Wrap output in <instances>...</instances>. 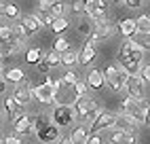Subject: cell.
Instances as JSON below:
<instances>
[{"label":"cell","mask_w":150,"mask_h":144,"mask_svg":"<svg viewBox=\"0 0 150 144\" xmlns=\"http://www.w3.org/2000/svg\"><path fill=\"white\" fill-rule=\"evenodd\" d=\"M146 53L148 51L142 49L137 43H133L131 38H125L121 43V47H118V66L127 74H135L139 70V66L146 61Z\"/></svg>","instance_id":"1"},{"label":"cell","mask_w":150,"mask_h":144,"mask_svg":"<svg viewBox=\"0 0 150 144\" xmlns=\"http://www.w3.org/2000/svg\"><path fill=\"white\" fill-rule=\"evenodd\" d=\"M72 110H74L76 121H93V117H95L102 108H99V104H97L93 98L83 96V98H78L74 104H72Z\"/></svg>","instance_id":"2"},{"label":"cell","mask_w":150,"mask_h":144,"mask_svg":"<svg viewBox=\"0 0 150 144\" xmlns=\"http://www.w3.org/2000/svg\"><path fill=\"white\" fill-rule=\"evenodd\" d=\"M114 24L108 19V15L106 17H99V19H95L93 21V32L89 34L91 36V43L95 45V43H104V40H108L110 36L114 34Z\"/></svg>","instance_id":"3"},{"label":"cell","mask_w":150,"mask_h":144,"mask_svg":"<svg viewBox=\"0 0 150 144\" xmlns=\"http://www.w3.org/2000/svg\"><path fill=\"white\" fill-rule=\"evenodd\" d=\"M146 87L148 85H144V81L137 76V72H135V74H127L125 85H123V89L127 91V96L137 100V102L139 100H146Z\"/></svg>","instance_id":"4"},{"label":"cell","mask_w":150,"mask_h":144,"mask_svg":"<svg viewBox=\"0 0 150 144\" xmlns=\"http://www.w3.org/2000/svg\"><path fill=\"white\" fill-rule=\"evenodd\" d=\"M49 117H51V123L57 125V127H66V125H74L76 123L72 106H55Z\"/></svg>","instance_id":"5"},{"label":"cell","mask_w":150,"mask_h":144,"mask_svg":"<svg viewBox=\"0 0 150 144\" xmlns=\"http://www.w3.org/2000/svg\"><path fill=\"white\" fill-rule=\"evenodd\" d=\"M114 123H116V115L114 112H106V110H99L97 115L93 117L91 121V125H89V133H99L102 129H110V127H114Z\"/></svg>","instance_id":"6"},{"label":"cell","mask_w":150,"mask_h":144,"mask_svg":"<svg viewBox=\"0 0 150 144\" xmlns=\"http://www.w3.org/2000/svg\"><path fill=\"white\" fill-rule=\"evenodd\" d=\"M30 91H32V98H36L40 104H53V100H55V91L49 85V81H45V83L36 85V87H30Z\"/></svg>","instance_id":"7"},{"label":"cell","mask_w":150,"mask_h":144,"mask_svg":"<svg viewBox=\"0 0 150 144\" xmlns=\"http://www.w3.org/2000/svg\"><path fill=\"white\" fill-rule=\"evenodd\" d=\"M59 129H62V127L53 125V123H47L42 129L36 131V138L40 140L42 144H53V142H57L59 138H62V131H59Z\"/></svg>","instance_id":"8"},{"label":"cell","mask_w":150,"mask_h":144,"mask_svg":"<svg viewBox=\"0 0 150 144\" xmlns=\"http://www.w3.org/2000/svg\"><path fill=\"white\" fill-rule=\"evenodd\" d=\"M125 78H127V72L116 64V70L112 74L104 76V85H108L112 91H123V85H125Z\"/></svg>","instance_id":"9"},{"label":"cell","mask_w":150,"mask_h":144,"mask_svg":"<svg viewBox=\"0 0 150 144\" xmlns=\"http://www.w3.org/2000/svg\"><path fill=\"white\" fill-rule=\"evenodd\" d=\"M30 87L32 85H28V83H17L15 85V93H13V100L17 102V106L19 108H25L30 102H32V91H30Z\"/></svg>","instance_id":"10"},{"label":"cell","mask_w":150,"mask_h":144,"mask_svg":"<svg viewBox=\"0 0 150 144\" xmlns=\"http://www.w3.org/2000/svg\"><path fill=\"white\" fill-rule=\"evenodd\" d=\"M137 127H139V123L135 121L133 115H129V112H125V115H116L114 129H121V131H135Z\"/></svg>","instance_id":"11"},{"label":"cell","mask_w":150,"mask_h":144,"mask_svg":"<svg viewBox=\"0 0 150 144\" xmlns=\"http://www.w3.org/2000/svg\"><path fill=\"white\" fill-rule=\"evenodd\" d=\"M23 26V30H25V34H28V38L30 36H34L38 30L42 28V24H40V17H38L36 13H32V15H23L21 17V21H19Z\"/></svg>","instance_id":"12"},{"label":"cell","mask_w":150,"mask_h":144,"mask_svg":"<svg viewBox=\"0 0 150 144\" xmlns=\"http://www.w3.org/2000/svg\"><path fill=\"white\" fill-rule=\"evenodd\" d=\"M55 66H59V53L57 51H49L47 55H42V59L38 61V70L42 72V74H49V72H51Z\"/></svg>","instance_id":"13"},{"label":"cell","mask_w":150,"mask_h":144,"mask_svg":"<svg viewBox=\"0 0 150 144\" xmlns=\"http://www.w3.org/2000/svg\"><path fill=\"white\" fill-rule=\"evenodd\" d=\"M30 121H32V117L28 115V112L21 108V112L13 119V129H15V136H25V131L30 127Z\"/></svg>","instance_id":"14"},{"label":"cell","mask_w":150,"mask_h":144,"mask_svg":"<svg viewBox=\"0 0 150 144\" xmlns=\"http://www.w3.org/2000/svg\"><path fill=\"white\" fill-rule=\"evenodd\" d=\"M47 123H51V117L47 115V112H38L36 117H32V121H30V127L25 131V136H36L38 129H42Z\"/></svg>","instance_id":"15"},{"label":"cell","mask_w":150,"mask_h":144,"mask_svg":"<svg viewBox=\"0 0 150 144\" xmlns=\"http://www.w3.org/2000/svg\"><path fill=\"white\" fill-rule=\"evenodd\" d=\"M93 59H95V45L91 40H87L83 45V49H81V53H78V64L87 66V64H91Z\"/></svg>","instance_id":"16"},{"label":"cell","mask_w":150,"mask_h":144,"mask_svg":"<svg viewBox=\"0 0 150 144\" xmlns=\"http://www.w3.org/2000/svg\"><path fill=\"white\" fill-rule=\"evenodd\" d=\"M131 115L135 117V121L139 123V125H148V102L139 100L135 104V108L131 110Z\"/></svg>","instance_id":"17"},{"label":"cell","mask_w":150,"mask_h":144,"mask_svg":"<svg viewBox=\"0 0 150 144\" xmlns=\"http://www.w3.org/2000/svg\"><path fill=\"white\" fill-rule=\"evenodd\" d=\"M85 83H87V87L89 89H102L104 87V74H102V70H91V72H89V74H87V81H85Z\"/></svg>","instance_id":"18"},{"label":"cell","mask_w":150,"mask_h":144,"mask_svg":"<svg viewBox=\"0 0 150 144\" xmlns=\"http://www.w3.org/2000/svg\"><path fill=\"white\" fill-rule=\"evenodd\" d=\"M116 30H118L125 38H131V36L135 34V19H131V17L121 19V21L116 24Z\"/></svg>","instance_id":"19"},{"label":"cell","mask_w":150,"mask_h":144,"mask_svg":"<svg viewBox=\"0 0 150 144\" xmlns=\"http://www.w3.org/2000/svg\"><path fill=\"white\" fill-rule=\"evenodd\" d=\"M89 136H91V133H89V129L85 125H76L72 129V133H70V140H72V144H87Z\"/></svg>","instance_id":"20"},{"label":"cell","mask_w":150,"mask_h":144,"mask_svg":"<svg viewBox=\"0 0 150 144\" xmlns=\"http://www.w3.org/2000/svg\"><path fill=\"white\" fill-rule=\"evenodd\" d=\"M59 64L64 68H72L74 64H78V53L72 49H66L64 53H59Z\"/></svg>","instance_id":"21"},{"label":"cell","mask_w":150,"mask_h":144,"mask_svg":"<svg viewBox=\"0 0 150 144\" xmlns=\"http://www.w3.org/2000/svg\"><path fill=\"white\" fill-rule=\"evenodd\" d=\"M2 72H4V81H11V83H15V85L25 81V74H23L21 68H6Z\"/></svg>","instance_id":"22"},{"label":"cell","mask_w":150,"mask_h":144,"mask_svg":"<svg viewBox=\"0 0 150 144\" xmlns=\"http://www.w3.org/2000/svg\"><path fill=\"white\" fill-rule=\"evenodd\" d=\"M68 26H70V21H68L66 15H62V17H53L51 30H53V34H62V32H66V30H68Z\"/></svg>","instance_id":"23"},{"label":"cell","mask_w":150,"mask_h":144,"mask_svg":"<svg viewBox=\"0 0 150 144\" xmlns=\"http://www.w3.org/2000/svg\"><path fill=\"white\" fill-rule=\"evenodd\" d=\"M76 32L81 34V36H89L93 32V19H89L87 15L81 19V21H78V26H76Z\"/></svg>","instance_id":"24"},{"label":"cell","mask_w":150,"mask_h":144,"mask_svg":"<svg viewBox=\"0 0 150 144\" xmlns=\"http://www.w3.org/2000/svg\"><path fill=\"white\" fill-rule=\"evenodd\" d=\"M135 32L137 34H148L150 32V17L148 15H142L135 19Z\"/></svg>","instance_id":"25"},{"label":"cell","mask_w":150,"mask_h":144,"mask_svg":"<svg viewBox=\"0 0 150 144\" xmlns=\"http://www.w3.org/2000/svg\"><path fill=\"white\" fill-rule=\"evenodd\" d=\"M4 110H6V115H8V119H15L19 112H21V108L17 106V102L13 100V98H6V102H4Z\"/></svg>","instance_id":"26"},{"label":"cell","mask_w":150,"mask_h":144,"mask_svg":"<svg viewBox=\"0 0 150 144\" xmlns=\"http://www.w3.org/2000/svg\"><path fill=\"white\" fill-rule=\"evenodd\" d=\"M42 49H38V47H34V49H28V53H25V61L28 64H38V61L42 59Z\"/></svg>","instance_id":"27"},{"label":"cell","mask_w":150,"mask_h":144,"mask_svg":"<svg viewBox=\"0 0 150 144\" xmlns=\"http://www.w3.org/2000/svg\"><path fill=\"white\" fill-rule=\"evenodd\" d=\"M135 104H137V100H133V98H125L123 102H121V108H118V115H125V112H129L131 115V110L135 108Z\"/></svg>","instance_id":"28"},{"label":"cell","mask_w":150,"mask_h":144,"mask_svg":"<svg viewBox=\"0 0 150 144\" xmlns=\"http://www.w3.org/2000/svg\"><path fill=\"white\" fill-rule=\"evenodd\" d=\"M4 15L8 19H17L19 17V6L13 4V2H4Z\"/></svg>","instance_id":"29"},{"label":"cell","mask_w":150,"mask_h":144,"mask_svg":"<svg viewBox=\"0 0 150 144\" xmlns=\"http://www.w3.org/2000/svg\"><path fill=\"white\" fill-rule=\"evenodd\" d=\"M64 13H66V6H64V2H59V0H55L53 6L49 9V15L51 17H62Z\"/></svg>","instance_id":"30"},{"label":"cell","mask_w":150,"mask_h":144,"mask_svg":"<svg viewBox=\"0 0 150 144\" xmlns=\"http://www.w3.org/2000/svg\"><path fill=\"white\" fill-rule=\"evenodd\" d=\"M137 76L144 81V85H148V83H150V66L146 64V61H144L142 66H139V70H137Z\"/></svg>","instance_id":"31"},{"label":"cell","mask_w":150,"mask_h":144,"mask_svg":"<svg viewBox=\"0 0 150 144\" xmlns=\"http://www.w3.org/2000/svg\"><path fill=\"white\" fill-rule=\"evenodd\" d=\"M72 87H74V93H76L78 98L87 96V91H89V87H87V83H85V81H76V83H74Z\"/></svg>","instance_id":"32"},{"label":"cell","mask_w":150,"mask_h":144,"mask_svg":"<svg viewBox=\"0 0 150 144\" xmlns=\"http://www.w3.org/2000/svg\"><path fill=\"white\" fill-rule=\"evenodd\" d=\"M15 34H13V28L11 26H0V43H4V40H11Z\"/></svg>","instance_id":"33"},{"label":"cell","mask_w":150,"mask_h":144,"mask_svg":"<svg viewBox=\"0 0 150 144\" xmlns=\"http://www.w3.org/2000/svg\"><path fill=\"white\" fill-rule=\"evenodd\" d=\"M76 81H78V78H76V72H74L72 68H68V72H66L64 78H62V83H64V85H74Z\"/></svg>","instance_id":"34"},{"label":"cell","mask_w":150,"mask_h":144,"mask_svg":"<svg viewBox=\"0 0 150 144\" xmlns=\"http://www.w3.org/2000/svg\"><path fill=\"white\" fill-rule=\"evenodd\" d=\"M72 11H74L76 15H85V13H87L85 0H74V2H72Z\"/></svg>","instance_id":"35"},{"label":"cell","mask_w":150,"mask_h":144,"mask_svg":"<svg viewBox=\"0 0 150 144\" xmlns=\"http://www.w3.org/2000/svg\"><path fill=\"white\" fill-rule=\"evenodd\" d=\"M66 49H70V45H68V40L62 36V38H57L55 40V45H53V51H57V53H64Z\"/></svg>","instance_id":"36"},{"label":"cell","mask_w":150,"mask_h":144,"mask_svg":"<svg viewBox=\"0 0 150 144\" xmlns=\"http://www.w3.org/2000/svg\"><path fill=\"white\" fill-rule=\"evenodd\" d=\"M11 28H13V34H15L17 38H21V40H28V34H25V30H23V26L19 24V21H17L15 26H11Z\"/></svg>","instance_id":"37"},{"label":"cell","mask_w":150,"mask_h":144,"mask_svg":"<svg viewBox=\"0 0 150 144\" xmlns=\"http://www.w3.org/2000/svg\"><path fill=\"white\" fill-rule=\"evenodd\" d=\"M53 2H55V0H40V2H38V11H40V13H49V9L53 6Z\"/></svg>","instance_id":"38"},{"label":"cell","mask_w":150,"mask_h":144,"mask_svg":"<svg viewBox=\"0 0 150 144\" xmlns=\"http://www.w3.org/2000/svg\"><path fill=\"white\" fill-rule=\"evenodd\" d=\"M87 9H97V6H108L106 0H85Z\"/></svg>","instance_id":"39"},{"label":"cell","mask_w":150,"mask_h":144,"mask_svg":"<svg viewBox=\"0 0 150 144\" xmlns=\"http://www.w3.org/2000/svg\"><path fill=\"white\" fill-rule=\"evenodd\" d=\"M112 129H114V127H112ZM121 138H123V131H121V129H114L112 136H110V142H112V144H121Z\"/></svg>","instance_id":"40"},{"label":"cell","mask_w":150,"mask_h":144,"mask_svg":"<svg viewBox=\"0 0 150 144\" xmlns=\"http://www.w3.org/2000/svg\"><path fill=\"white\" fill-rule=\"evenodd\" d=\"M38 17H40V24H42V26L51 28V24H53V17L49 15V13H42V15H38Z\"/></svg>","instance_id":"41"},{"label":"cell","mask_w":150,"mask_h":144,"mask_svg":"<svg viewBox=\"0 0 150 144\" xmlns=\"http://www.w3.org/2000/svg\"><path fill=\"white\" fill-rule=\"evenodd\" d=\"M2 144H21V140H19V136H6V138H2Z\"/></svg>","instance_id":"42"},{"label":"cell","mask_w":150,"mask_h":144,"mask_svg":"<svg viewBox=\"0 0 150 144\" xmlns=\"http://www.w3.org/2000/svg\"><path fill=\"white\" fill-rule=\"evenodd\" d=\"M123 4L129 9H139L142 6V0H123Z\"/></svg>","instance_id":"43"},{"label":"cell","mask_w":150,"mask_h":144,"mask_svg":"<svg viewBox=\"0 0 150 144\" xmlns=\"http://www.w3.org/2000/svg\"><path fill=\"white\" fill-rule=\"evenodd\" d=\"M87 144H102V138H99V133H91L87 140Z\"/></svg>","instance_id":"44"},{"label":"cell","mask_w":150,"mask_h":144,"mask_svg":"<svg viewBox=\"0 0 150 144\" xmlns=\"http://www.w3.org/2000/svg\"><path fill=\"white\" fill-rule=\"evenodd\" d=\"M59 144H72V140H70V136L68 138H59Z\"/></svg>","instance_id":"45"},{"label":"cell","mask_w":150,"mask_h":144,"mask_svg":"<svg viewBox=\"0 0 150 144\" xmlns=\"http://www.w3.org/2000/svg\"><path fill=\"white\" fill-rule=\"evenodd\" d=\"M4 91H6V83H4L2 78H0V93H4Z\"/></svg>","instance_id":"46"},{"label":"cell","mask_w":150,"mask_h":144,"mask_svg":"<svg viewBox=\"0 0 150 144\" xmlns=\"http://www.w3.org/2000/svg\"><path fill=\"white\" fill-rule=\"evenodd\" d=\"M0 15H4V2L0 0Z\"/></svg>","instance_id":"47"},{"label":"cell","mask_w":150,"mask_h":144,"mask_svg":"<svg viewBox=\"0 0 150 144\" xmlns=\"http://www.w3.org/2000/svg\"><path fill=\"white\" fill-rule=\"evenodd\" d=\"M2 68H4V64H2V59H0V72H2Z\"/></svg>","instance_id":"48"},{"label":"cell","mask_w":150,"mask_h":144,"mask_svg":"<svg viewBox=\"0 0 150 144\" xmlns=\"http://www.w3.org/2000/svg\"><path fill=\"white\" fill-rule=\"evenodd\" d=\"M0 144H2V136H0Z\"/></svg>","instance_id":"49"},{"label":"cell","mask_w":150,"mask_h":144,"mask_svg":"<svg viewBox=\"0 0 150 144\" xmlns=\"http://www.w3.org/2000/svg\"><path fill=\"white\" fill-rule=\"evenodd\" d=\"M116 2H123V0H116Z\"/></svg>","instance_id":"50"}]
</instances>
